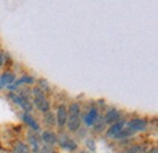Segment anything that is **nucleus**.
Listing matches in <instances>:
<instances>
[{"label": "nucleus", "instance_id": "1", "mask_svg": "<svg viewBox=\"0 0 158 153\" xmlns=\"http://www.w3.org/2000/svg\"><path fill=\"white\" fill-rule=\"evenodd\" d=\"M68 118H67V126L69 131H77L80 126V107L77 102L71 103L67 108Z\"/></svg>", "mask_w": 158, "mask_h": 153}, {"label": "nucleus", "instance_id": "2", "mask_svg": "<svg viewBox=\"0 0 158 153\" xmlns=\"http://www.w3.org/2000/svg\"><path fill=\"white\" fill-rule=\"evenodd\" d=\"M33 96H34V105H35V107H37L39 111L44 112V113L49 112V110H50V103H49V101L46 100V97L44 95L43 90L39 89V88H34V89H33Z\"/></svg>", "mask_w": 158, "mask_h": 153}, {"label": "nucleus", "instance_id": "3", "mask_svg": "<svg viewBox=\"0 0 158 153\" xmlns=\"http://www.w3.org/2000/svg\"><path fill=\"white\" fill-rule=\"evenodd\" d=\"M10 97L14 100V102H15V103L20 105L23 111H26V112H31V111L33 110L32 103L28 101V98H27L24 95L19 96V95H15V94H11V95H10Z\"/></svg>", "mask_w": 158, "mask_h": 153}, {"label": "nucleus", "instance_id": "4", "mask_svg": "<svg viewBox=\"0 0 158 153\" xmlns=\"http://www.w3.org/2000/svg\"><path fill=\"white\" fill-rule=\"evenodd\" d=\"M67 118H68V111H67V106L66 105H60L57 107V118H56V123L60 128L64 126L67 123Z\"/></svg>", "mask_w": 158, "mask_h": 153}, {"label": "nucleus", "instance_id": "5", "mask_svg": "<svg viewBox=\"0 0 158 153\" xmlns=\"http://www.w3.org/2000/svg\"><path fill=\"white\" fill-rule=\"evenodd\" d=\"M59 145L64 148V150H68V151H74L77 148V143L74 142V140L69 139L68 136L66 135H61V137H59Z\"/></svg>", "mask_w": 158, "mask_h": 153}, {"label": "nucleus", "instance_id": "6", "mask_svg": "<svg viewBox=\"0 0 158 153\" xmlns=\"http://www.w3.org/2000/svg\"><path fill=\"white\" fill-rule=\"evenodd\" d=\"M147 126V123L145 119H131L129 123H128V128L131 130V131H143Z\"/></svg>", "mask_w": 158, "mask_h": 153}, {"label": "nucleus", "instance_id": "7", "mask_svg": "<svg viewBox=\"0 0 158 153\" xmlns=\"http://www.w3.org/2000/svg\"><path fill=\"white\" fill-rule=\"evenodd\" d=\"M41 140L46 145V146H52V145H56L57 141H59V137L57 135L52 131H44L41 134Z\"/></svg>", "mask_w": 158, "mask_h": 153}, {"label": "nucleus", "instance_id": "8", "mask_svg": "<svg viewBox=\"0 0 158 153\" xmlns=\"http://www.w3.org/2000/svg\"><path fill=\"white\" fill-rule=\"evenodd\" d=\"M28 140H29V143L32 145V150L35 153H39L40 147H39V137L37 136L35 131H29L28 133Z\"/></svg>", "mask_w": 158, "mask_h": 153}, {"label": "nucleus", "instance_id": "9", "mask_svg": "<svg viewBox=\"0 0 158 153\" xmlns=\"http://www.w3.org/2000/svg\"><path fill=\"white\" fill-rule=\"evenodd\" d=\"M98 110L96 108H93V110H90L89 111V113L88 114H85L84 117V122H85V124L86 125H94L96 122H98Z\"/></svg>", "mask_w": 158, "mask_h": 153}, {"label": "nucleus", "instance_id": "10", "mask_svg": "<svg viewBox=\"0 0 158 153\" xmlns=\"http://www.w3.org/2000/svg\"><path fill=\"white\" fill-rule=\"evenodd\" d=\"M123 128H124V122H123V120H119V122L113 123V124L111 125V128L107 130V136H111V137L113 136V137H114Z\"/></svg>", "mask_w": 158, "mask_h": 153}, {"label": "nucleus", "instance_id": "11", "mask_svg": "<svg viewBox=\"0 0 158 153\" xmlns=\"http://www.w3.org/2000/svg\"><path fill=\"white\" fill-rule=\"evenodd\" d=\"M120 118V113H119L117 110H111L107 112V114L105 117V123H110V124H113L116 123L117 120H119Z\"/></svg>", "mask_w": 158, "mask_h": 153}, {"label": "nucleus", "instance_id": "12", "mask_svg": "<svg viewBox=\"0 0 158 153\" xmlns=\"http://www.w3.org/2000/svg\"><path fill=\"white\" fill-rule=\"evenodd\" d=\"M23 120H24V123L26 124H28L34 131H39L40 130V126H39V124L37 123V120L32 117V115H29V114H27V113H24L23 114Z\"/></svg>", "mask_w": 158, "mask_h": 153}, {"label": "nucleus", "instance_id": "13", "mask_svg": "<svg viewBox=\"0 0 158 153\" xmlns=\"http://www.w3.org/2000/svg\"><path fill=\"white\" fill-rule=\"evenodd\" d=\"M12 153H29V147L23 143V142H16L15 146H14V150H12Z\"/></svg>", "mask_w": 158, "mask_h": 153}, {"label": "nucleus", "instance_id": "14", "mask_svg": "<svg viewBox=\"0 0 158 153\" xmlns=\"http://www.w3.org/2000/svg\"><path fill=\"white\" fill-rule=\"evenodd\" d=\"M0 84L2 85V84H6V85H10V84H12L14 81H15V76L12 74V73H9V72H5L1 78H0Z\"/></svg>", "mask_w": 158, "mask_h": 153}, {"label": "nucleus", "instance_id": "15", "mask_svg": "<svg viewBox=\"0 0 158 153\" xmlns=\"http://www.w3.org/2000/svg\"><path fill=\"white\" fill-rule=\"evenodd\" d=\"M34 81V79L32 78V76H23V78H21L20 80L14 85V86H11V89H15L16 86H19L21 84H24V83H27V84H32Z\"/></svg>", "mask_w": 158, "mask_h": 153}, {"label": "nucleus", "instance_id": "16", "mask_svg": "<svg viewBox=\"0 0 158 153\" xmlns=\"http://www.w3.org/2000/svg\"><path fill=\"white\" fill-rule=\"evenodd\" d=\"M133 134H134V131H131V130L128 128V129H122L114 137H116V139H122V137H128V136H130V135H133Z\"/></svg>", "mask_w": 158, "mask_h": 153}, {"label": "nucleus", "instance_id": "17", "mask_svg": "<svg viewBox=\"0 0 158 153\" xmlns=\"http://www.w3.org/2000/svg\"><path fill=\"white\" fill-rule=\"evenodd\" d=\"M44 120H45V123H46L48 125H50V126H54V125H55V123H56V120H55L54 115L51 114V113H49V112H46Z\"/></svg>", "mask_w": 158, "mask_h": 153}, {"label": "nucleus", "instance_id": "18", "mask_svg": "<svg viewBox=\"0 0 158 153\" xmlns=\"http://www.w3.org/2000/svg\"><path fill=\"white\" fill-rule=\"evenodd\" d=\"M143 152V146H141V145H138V146H133V147H130L127 153H141Z\"/></svg>", "mask_w": 158, "mask_h": 153}, {"label": "nucleus", "instance_id": "19", "mask_svg": "<svg viewBox=\"0 0 158 153\" xmlns=\"http://www.w3.org/2000/svg\"><path fill=\"white\" fill-rule=\"evenodd\" d=\"M39 153H56L54 151V148L51 146H44L43 148H40Z\"/></svg>", "mask_w": 158, "mask_h": 153}, {"label": "nucleus", "instance_id": "20", "mask_svg": "<svg viewBox=\"0 0 158 153\" xmlns=\"http://www.w3.org/2000/svg\"><path fill=\"white\" fill-rule=\"evenodd\" d=\"M86 146L93 151V150H95V143H94V141L93 140H88L86 141Z\"/></svg>", "mask_w": 158, "mask_h": 153}, {"label": "nucleus", "instance_id": "21", "mask_svg": "<svg viewBox=\"0 0 158 153\" xmlns=\"http://www.w3.org/2000/svg\"><path fill=\"white\" fill-rule=\"evenodd\" d=\"M4 62H5V58H4V55L0 52V67L4 64Z\"/></svg>", "mask_w": 158, "mask_h": 153}, {"label": "nucleus", "instance_id": "22", "mask_svg": "<svg viewBox=\"0 0 158 153\" xmlns=\"http://www.w3.org/2000/svg\"><path fill=\"white\" fill-rule=\"evenodd\" d=\"M147 153H158V151H157V148H153V150H151L150 152H147Z\"/></svg>", "mask_w": 158, "mask_h": 153}, {"label": "nucleus", "instance_id": "23", "mask_svg": "<svg viewBox=\"0 0 158 153\" xmlns=\"http://www.w3.org/2000/svg\"><path fill=\"white\" fill-rule=\"evenodd\" d=\"M81 153H88V152H86V151H84V152H81Z\"/></svg>", "mask_w": 158, "mask_h": 153}, {"label": "nucleus", "instance_id": "24", "mask_svg": "<svg viewBox=\"0 0 158 153\" xmlns=\"http://www.w3.org/2000/svg\"><path fill=\"white\" fill-rule=\"evenodd\" d=\"M1 86H2V85H1V84H0V89H1Z\"/></svg>", "mask_w": 158, "mask_h": 153}]
</instances>
